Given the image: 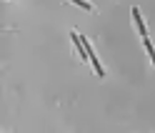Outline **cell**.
I'll use <instances>...</instances> for the list:
<instances>
[{"instance_id":"1","label":"cell","mask_w":155,"mask_h":133,"mask_svg":"<svg viewBox=\"0 0 155 133\" xmlns=\"http://www.w3.org/2000/svg\"><path fill=\"white\" fill-rule=\"evenodd\" d=\"M133 20H135V25H138L140 35L145 38V35H148V30H145V23H143V15H140V10H138V8H133Z\"/></svg>"},{"instance_id":"2","label":"cell","mask_w":155,"mask_h":133,"mask_svg":"<svg viewBox=\"0 0 155 133\" xmlns=\"http://www.w3.org/2000/svg\"><path fill=\"white\" fill-rule=\"evenodd\" d=\"M88 55H90L88 60L93 63V68H95V73H98L100 78H105V70H103V65H100V60H98V55H95V50H93V53H88Z\"/></svg>"},{"instance_id":"3","label":"cell","mask_w":155,"mask_h":133,"mask_svg":"<svg viewBox=\"0 0 155 133\" xmlns=\"http://www.w3.org/2000/svg\"><path fill=\"white\" fill-rule=\"evenodd\" d=\"M70 3H75V5H80L83 8V10H95V8L88 3V0H70Z\"/></svg>"}]
</instances>
